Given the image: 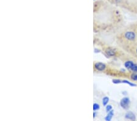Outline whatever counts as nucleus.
Returning <instances> with one entry per match:
<instances>
[{
  "label": "nucleus",
  "mask_w": 137,
  "mask_h": 121,
  "mask_svg": "<svg viewBox=\"0 0 137 121\" xmlns=\"http://www.w3.org/2000/svg\"><path fill=\"white\" fill-rule=\"evenodd\" d=\"M123 38L127 42H133L137 39V34L133 31L127 30L123 32Z\"/></svg>",
  "instance_id": "f257e3e1"
},
{
  "label": "nucleus",
  "mask_w": 137,
  "mask_h": 121,
  "mask_svg": "<svg viewBox=\"0 0 137 121\" xmlns=\"http://www.w3.org/2000/svg\"><path fill=\"white\" fill-rule=\"evenodd\" d=\"M108 66L105 63L101 62H94L93 63V70L94 72H105L107 69Z\"/></svg>",
  "instance_id": "f03ea898"
},
{
  "label": "nucleus",
  "mask_w": 137,
  "mask_h": 121,
  "mask_svg": "<svg viewBox=\"0 0 137 121\" xmlns=\"http://www.w3.org/2000/svg\"><path fill=\"white\" fill-rule=\"evenodd\" d=\"M104 53L108 58L115 57L117 54V51L111 47H106L104 50Z\"/></svg>",
  "instance_id": "7ed1b4c3"
},
{
  "label": "nucleus",
  "mask_w": 137,
  "mask_h": 121,
  "mask_svg": "<svg viewBox=\"0 0 137 121\" xmlns=\"http://www.w3.org/2000/svg\"><path fill=\"white\" fill-rule=\"evenodd\" d=\"M130 100L128 97H123L120 101V105L121 107L124 109H128L130 107Z\"/></svg>",
  "instance_id": "20e7f679"
},
{
  "label": "nucleus",
  "mask_w": 137,
  "mask_h": 121,
  "mask_svg": "<svg viewBox=\"0 0 137 121\" xmlns=\"http://www.w3.org/2000/svg\"><path fill=\"white\" fill-rule=\"evenodd\" d=\"M125 118L126 119L132 120V121H135L136 120V116L135 114L132 111H128L126 112V115H125Z\"/></svg>",
  "instance_id": "39448f33"
},
{
  "label": "nucleus",
  "mask_w": 137,
  "mask_h": 121,
  "mask_svg": "<svg viewBox=\"0 0 137 121\" xmlns=\"http://www.w3.org/2000/svg\"><path fill=\"white\" fill-rule=\"evenodd\" d=\"M134 64L135 63H133L132 61H130V60H127V61H126L124 62V67H126L127 70H130V69H131V68L132 67V66H133V64Z\"/></svg>",
  "instance_id": "423d86ee"
},
{
  "label": "nucleus",
  "mask_w": 137,
  "mask_h": 121,
  "mask_svg": "<svg viewBox=\"0 0 137 121\" xmlns=\"http://www.w3.org/2000/svg\"><path fill=\"white\" fill-rule=\"evenodd\" d=\"M108 114H107V116L105 117V120L107 121H111V119H112L113 116L114 115V111L113 110H111L110 111H109L108 112H107Z\"/></svg>",
  "instance_id": "0eeeda50"
},
{
  "label": "nucleus",
  "mask_w": 137,
  "mask_h": 121,
  "mask_svg": "<svg viewBox=\"0 0 137 121\" xmlns=\"http://www.w3.org/2000/svg\"><path fill=\"white\" fill-rule=\"evenodd\" d=\"M130 78L132 81H137V73L136 72H133L129 76Z\"/></svg>",
  "instance_id": "6e6552de"
},
{
  "label": "nucleus",
  "mask_w": 137,
  "mask_h": 121,
  "mask_svg": "<svg viewBox=\"0 0 137 121\" xmlns=\"http://www.w3.org/2000/svg\"><path fill=\"white\" fill-rule=\"evenodd\" d=\"M108 102H109V98H108V97H104L103 99V101H102L103 106H104V107H105V106H107Z\"/></svg>",
  "instance_id": "1a4fd4ad"
},
{
  "label": "nucleus",
  "mask_w": 137,
  "mask_h": 121,
  "mask_svg": "<svg viewBox=\"0 0 137 121\" xmlns=\"http://www.w3.org/2000/svg\"><path fill=\"white\" fill-rule=\"evenodd\" d=\"M121 83H126V84H127V85H130L131 86H136L137 85L136 84H134V83H132L131 81H129L128 80H121Z\"/></svg>",
  "instance_id": "9d476101"
},
{
  "label": "nucleus",
  "mask_w": 137,
  "mask_h": 121,
  "mask_svg": "<svg viewBox=\"0 0 137 121\" xmlns=\"http://www.w3.org/2000/svg\"><path fill=\"white\" fill-rule=\"evenodd\" d=\"M100 109V105L97 103H94L93 104V111H96Z\"/></svg>",
  "instance_id": "9b49d317"
},
{
  "label": "nucleus",
  "mask_w": 137,
  "mask_h": 121,
  "mask_svg": "<svg viewBox=\"0 0 137 121\" xmlns=\"http://www.w3.org/2000/svg\"><path fill=\"white\" fill-rule=\"evenodd\" d=\"M130 71H132V72H136V73H137V64L135 63L133 64V66H132V67L130 69Z\"/></svg>",
  "instance_id": "f8f14e48"
},
{
  "label": "nucleus",
  "mask_w": 137,
  "mask_h": 121,
  "mask_svg": "<svg viewBox=\"0 0 137 121\" xmlns=\"http://www.w3.org/2000/svg\"><path fill=\"white\" fill-rule=\"evenodd\" d=\"M111 110H112V107L111 105H108L106 106V111H107V112H108L109 111H110Z\"/></svg>",
  "instance_id": "ddd939ff"
},
{
  "label": "nucleus",
  "mask_w": 137,
  "mask_h": 121,
  "mask_svg": "<svg viewBox=\"0 0 137 121\" xmlns=\"http://www.w3.org/2000/svg\"><path fill=\"white\" fill-rule=\"evenodd\" d=\"M96 114H97V113L96 112V111H94V112H93V117L94 118H95L96 116Z\"/></svg>",
  "instance_id": "4468645a"
},
{
  "label": "nucleus",
  "mask_w": 137,
  "mask_h": 121,
  "mask_svg": "<svg viewBox=\"0 0 137 121\" xmlns=\"http://www.w3.org/2000/svg\"><path fill=\"white\" fill-rule=\"evenodd\" d=\"M135 54L137 55V46L135 47Z\"/></svg>",
  "instance_id": "2eb2a0df"
}]
</instances>
